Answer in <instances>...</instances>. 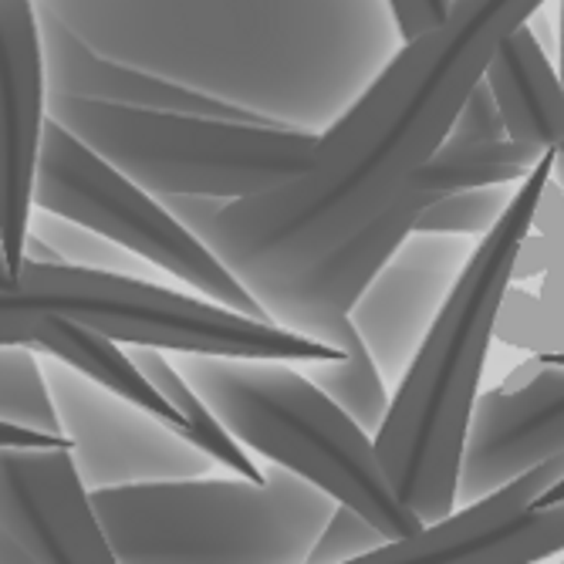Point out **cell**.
Returning <instances> with one entry per match:
<instances>
[{"label": "cell", "instance_id": "20", "mask_svg": "<svg viewBox=\"0 0 564 564\" xmlns=\"http://www.w3.org/2000/svg\"><path fill=\"white\" fill-rule=\"evenodd\" d=\"M507 186H474V189H456L430 199L420 220L416 234H443V237H484L510 207Z\"/></svg>", "mask_w": 564, "mask_h": 564}, {"label": "cell", "instance_id": "12", "mask_svg": "<svg viewBox=\"0 0 564 564\" xmlns=\"http://www.w3.org/2000/svg\"><path fill=\"white\" fill-rule=\"evenodd\" d=\"M564 477V453L544 459L534 470L514 477L510 484L484 494L480 500H470L464 507H453L449 514L436 524H426L420 534L405 541H386L382 547L369 551L366 564H480V554L490 547V541L521 518L534 500L551 490Z\"/></svg>", "mask_w": 564, "mask_h": 564}, {"label": "cell", "instance_id": "7", "mask_svg": "<svg viewBox=\"0 0 564 564\" xmlns=\"http://www.w3.org/2000/svg\"><path fill=\"white\" fill-rule=\"evenodd\" d=\"M34 207L101 234L135 258H145L149 264L189 284L203 297L237 307L253 318H271L250 288L240 284L210 250V243L166 207L163 196H152L142 183L126 176L116 163H109L51 116L37 156Z\"/></svg>", "mask_w": 564, "mask_h": 564}, {"label": "cell", "instance_id": "27", "mask_svg": "<svg viewBox=\"0 0 564 564\" xmlns=\"http://www.w3.org/2000/svg\"><path fill=\"white\" fill-rule=\"evenodd\" d=\"M561 82H564V0H561ZM554 183L564 189V152L557 149V156H554Z\"/></svg>", "mask_w": 564, "mask_h": 564}, {"label": "cell", "instance_id": "23", "mask_svg": "<svg viewBox=\"0 0 564 564\" xmlns=\"http://www.w3.org/2000/svg\"><path fill=\"white\" fill-rule=\"evenodd\" d=\"M507 135V122L503 112L497 106V98L490 91V85L480 78L474 85V91L467 95V101L459 106V116L449 129V139H467V142H490V139H503Z\"/></svg>", "mask_w": 564, "mask_h": 564}, {"label": "cell", "instance_id": "11", "mask_svg": "<svg viewBox=\"0 0 564 564\" xmlns=\"http://www.w3.org/2000/svg\"><path fill=\"white\" fill-rule=\"evenodd\" d=\"M426 203L430 196L423 193H402V199L392 203L382 217H376L366 230H358L348 243H341L301 284L268 304V315L278 325L315 335L332 345L369 284L395 258V250L416 234V220Z\"/></svg>", "mask_w": 564, "mask_h": 564}, {"label": "cell", "instance_id": "10", "mask_svg": "<svg viewBox=\"0 0 564 564\" xmlns=\"http://www.w3.org/2000/svg\"><path fill=\"white\" fill-rule=\"evenodd\" d=\"M564 453V366L531 358L497 389L480 392L459 467V503Z\"/></svg>", "mask_w": 564, "mask_h": 564}, {"label": "cell", "instance_id": "14", "mask_svg": "<svg viewBox=\"0 0 564 564\" xmlns=\"http://www.w3.org/2000/svg\"><path fill=\"white\" fill-rule=\"evenodd\" d=\"M528 24L500 41L484 82L503 112L507 135L564 152V82Z\"/></svg>", "mask_w": 564, "mask_h": 564}, {"label": "cell", "instance_id": "19", "mask_svg": "<svg viewBox=\"0 0 564 564\" xmlns=\"http://www.w3.org/2000/svg\"><path fill=\"white\" fill-rule=\"evenodd\" d=\"M31 345H0V416L65 436Z\"/></svg>", "mask_w": 564, "mask_h": 564}, {"label": "cell", "instance_id": "9", "mask_svg": "<svg viewBox=\"0 0 564 564\" xmlns=\"http://www.w3.org/2000/svg\"><path fill=\"white\" fill-rule=\"evenodd\" d=\"M44 34L31 0H0V243L11 274L24 268L34 176L47 126Z\"/></svg>", "mask_w": 564, "mask_h": 564}, {"label": "cell", "instance_id": "18", "mask_svg": "<svg viewBox=\"0 0 564 564\" xmlns=\"http://www.w3.org/2000/svg\"><path fill=\"white\" fill-rule=\"evenodd\" d=\"M332 345L345 348V355L318 358V362H297V366L312 376L358 426L376 436L389 413V402H392L376 355L351 318L341 325V332L332 338Z\"/></svg>", "mask_w": 564, "mask_h": 564}, {"label": "cell", "instance_id": "26", "mask_svg": "<svg viewBox=\"0 0 564 564\" xmlns=\"http://www.w3.org/2000/svg\"><path fill=\"white\" fill-rule=\"evenodd\" d=\"M0 564H34V557L14 534L0 531Z\"/></svg>", "mask_w": 564, "mask_h": 564}, {"label": "cell", "instance_id": "4", "mask_svg": "<svg viewBox=\"0 0 564 564\" xmlns=\"http://www.w3.org/2000/svg\"><path fill=\"white\" fill-rule=\"evenodd\" d=\"M91 503L126 564H291L307 561L338 500L274 464L268 480L109 484L91 490Z\"/></svg>", "mask_w": 564, "mask_h": 564}, {"label": "cell", "instance_id": "22", "mask_svg": "<svg viewBox=\"0 0 564 564\" xmlns=\"http://www.w3.org/2000/svg\"><path fill=\"white\" fill-rule=\"evenodd\" d=\"M389 538L366 518L358 514L348 503H335L332 518L325 524V531L318 534L312 554L307 561L312 564H345V561H362L369 551L382 547Z\"/></svg>", "mask_w": 564, "mask_h": 564}, {"label": "cell", "instance_id": "5", "mask_svg": "<svg viewBox=\"0 0 564 564\" xmlns=\"http://www.w3.org/2000/svg\"><path fill=\"white\" fill-rule=\"evenodd\" d=\"M47 318H68L122 345H152L173 355L207 351L281 362L345 355V348L315 335L253 318L210 297H189L109 268L24 258L18 278L0 284V345H28Z\"/></svg>", "mask_w": 564, "mask_h": 564}, {"label": "cell", "instance_id": "1", "mask_svg": "<svg viewBox=\"0 0 564 564\" xmlns=\"http://www.w3.org/2000/svg\"><path fill=\"white\" fill-rule=\"evenodd\" d=\"M547 0H453L449 14L409 37L376 85L315 145L307 170L240 199L163 196L166 207L264 304L402 199L405 183L449 139L474 85L507 34Z\"/></svg>", "mask_w": 564, "mask_h": 564}, {"label": "cell", "instance_id": "16", "mask_svg": "<svg viewBox=\"0 0 564 564\" xmlns=\"http://www.w3.org/2000/svg\"><path fill=\"white\" fill-rule=\"evenodd\" d=\"M547 149L521 142L514 135L490 139V142H467L446 139L433 156L413 173L402 193H423L430 199L456 189L474 186H510L521 183L544 156Z\"/></svg>", "mask_w": 564, "mask_h": 564}, {"label": "cell", "instance_id": "15", "mask_svg": "<svg viewBox=\"0 0 564 564\" xmlns=\"http://www.w3.org/2000/svg\"><path fill=\"white\" fill-rule=\"evenodd\" d=\"M28 345L41 355L58 358L62 366L91 379L98 389L119 395L122 402L139 409V413L152 416L156 423H166L170 430L186 436V423L176 413V405L145 379V372L135 366V358L122 348V341L91 332L85 325H75L68 318H47L37 325Z\"/></svg>", "mask_w": 564, "mask_h": 564}, {"label": "cell", "instance_id": "3", "mask_svg": "<svg viewBox=\"0 0 564 564\" xmlns=\"http://www.w3.org/2000/svg\"><path fill=\"white\" fill-rule=\"evenodd\" d=\"M176 369L247 449L355 507L389 541L426 528L389 484L376 436L297 362L180 351Z\"/></svg>", "mask_w": 564, "mask_h": 564}, {"label": "cell", "instance_id": "30", "mask_svg": "<svg viewBox=\"0 0 564 564\" xmlns=\"http://www.w3.org/2000/svg\"><path fill=\"white\" fill-rule=\"evenodd\" d=\"M538 358H544V362H554V366H564V348H557V351H544V355H538Z\"/></svg>", "mask_w": 564, "mask_h": 564}, {"label": "cell", "instance_id": "28", "mask_svg": "<svg viewBox=\"0 0 564 564\" xmlns=\"http://www.w3.org/2000/svg\"><path fill=\"white\" fill-rule=\"evenodd\" d=\"M557 500H564V477H561L551 490H544V494L534 500V507H547V503H557Z\"/></svg>", "mask_w": 564, "mask_h": 564}, {"label": "cell", "instance_id": "13", "mask_svg": "<svg viewBox=\"0 0 564 564\" xmlns=\"http://www.w3.org/2000/svg\"><path fill=\"white\" fill-rule=\"evenodd\" d=\"M44 62H47V88L65 95H85L101 101H119V106H142V109H163V112H193V116H220V119H250L234 106H224L217 98L193 95L170 82L152 75L119 68L101 62L91 51L55 18L44 14Z\"/></svg>", "mask_w": 564, "mask_h": 564}, {"label": "cell", "instance_id": "21", "mask_svg": "<svg viewBox=\"0 0 564 564\" xmlns=\"http://www.w3.org/2000/svg\"><path fill=\"white\" fill-rule=\"evenodd\" d=\"M564 551V500L547 507H528L521 518L510 521L490 547L480 554V564H534Z\"/></svg>", "mask_w": 564, "mask_h": 564}, {"label": "cell", "instance_id": "17", "mask_svg": "<svg viewBox=\"0 0 564 564\" xmlns=\"http://www.w3.org/2000/svg\"><path fill=\"white\" fill-rule=\"evenodd\" d=\"M129 355L135 358V366L145 372V379L176 405V413L186 423V436H183L186 443H193L196 449H203V453L214 459V464L227 467L230 474H240L247 480H268V474L258 464H253L250 453L243 449V443L224 426V420L207 405V399H203L186 382V376L163 355V348L132 345Z\"/></svg>", "mask_w": 564, "mask_h": 564}, {"label": "cell", "instance_id": "24", "mask_svg": "<svg viewBox=\"0 0 564 564\" xmlns=\"http://www.w3.org/2000/svg\"><path fill=\"white\" fill-rule=\"evenodd\" d=\"M389 8H392L402 41H409V37L430 31L433 24H440L449 14L453 0H389Z\"/></svg>", "mask_w": 564, "mask_h": 564}, {"label": "cell", "instance_id": "25", "mask_svg": "<svg viewBox=\"0 0 564 564\" xmlns=\"http://www.w3.org/2000/svg\"><path fill=\"white\" fill-rule=\"evenodd\" d=\"M0 446H75L72 436H55V433H44L14 420L0 416Z\"/></svg>", "mask_w": 564, "mask_h": 564}, {"label": "cell", "instance_id": "6", "mask_svg": "<svg viewBox=\"0 0 564 564\" xmlns=\"http://www.w3.org/2000/svg\"><path fill=\"white\" fill-rule=\"evenodd\" d=\"M47 116L156 196L240 199L301 176L322 135L47 91Z\"/></svg>", "mask_w": 564, "mask_h": 564}, {"label": "cell", "instance_id": "2", "mask_svg": "<svg viewBox=\"0 0 564 564\" xmlns=\"http://www.w3.org/2000/svg\"><path fill=\"white\" fill-rule=\"evenodd\" d=\"M557 149L518 183L503 217L474 243L464 271L446 291L420 348L409 358L389 413L376 433L382 470L423 524L443 521L459 503V467L480 376L514 281L524 240L534 234L541 196L554 176Z\"/></svg>", "mask_w": 564, "mask_h": 564}, {"label": "cell", "instance_id": "8", "mask_svg": "<svg viewBox=\"0 0 564 564\" xmlns=\"http://www.w3.org/2000/svg\"><path fill=\"white\" fill-rule=\"evenodd\" d=\"M0 531L34 564H112L75 446H0Z\"/></svg>", "mask_w": 564, "mask_h": 564}, {"label": "cell", "instance_id": "29", "mask_svg": "<svg viewBox=\"0 0 564 564\" xmlns=\"http://www.w3.org/2000/svg\"><path fill=\"white\" fill-rule=\"evenodd\" d=\"M14 274H11V264H8V253H4V243H0V284H11Z\"/></svg>", "mask_w": 564, "mask_h": 564}]
</instances>
